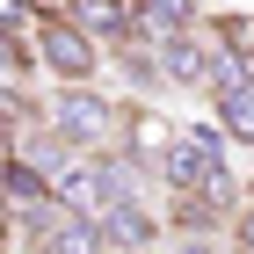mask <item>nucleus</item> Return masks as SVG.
<instances>
[{
    "label": "nucleus",
    "mask_w": 254,
    "mask_h": 254,
    "mask_svg": "<svg viewBox=\"0 0 254 254\" xmlns=\"http://www.w3.org/2000/svg\"><path fill=\"white\" fill-rule=\"evenodd\" d=\"M233 254H254V196L233 211Z\"/></svg>",
    "instance_id": "obj_8"
},
{
    "label": "nucleus",
    "mask_w": 254,
    "mask_h": 254,
    "mask_svg": "<svg viewBox=\"0 0 254 254\" xmlns=\"http://www.w3.org/2000/svg\"><path fill=\"white\" fill-rule=\"evenodd\" d=\"M117 117H124V109L109 95H95L87 80H65V95L51 102V131H59L73 153H102V145L117 138Z\"/></svg>",
    "instance_id": "obj_1"
},
{
    "label": "nucleus",
    "mask_w": 254,
    "mask_h": 254,
    "mask_svg": "<svg viewBox=\"0 0 254 254\" xmlns=\"http://www.w3.org/2000/svg\"><path fill=\"white\" fill-rule=\"evenodd\" d=\"M0 211H7V160H0Z\"/></svg>",
    "instance_id": "obj_11"
},
{
    "label": "nucleus",
    "mask_w": 254,
    "mask_h": 254,
    "mask_svg": "<svg viewBox=\"0 0 254 254\" xmlns=\"http://www.w3.org/2000/svg\"><path fill=\"white\" fill-rule=\"evenodd\" d=\"M138 254H153V247H138Z\"/></svg>",
    "instance_id": "obj_13"
},
{
    "label": "nucleus",
    "mask_w": 254,
    "mask_h": 254,
    "mask_svg": "<svg viewBox=\"0 0 254 254\" xmlns=\"http://www.w3.org/2000/svg\"><path fill=\"white\" fill-rule=\"evenodd\" d=\"M44 254H109V233H102L95 211H59V218H51Z\"/></svg>",
    "instance_id": "obj_6"
},
{
    "label": "nucleus",
    "mask_w": 254,
    "mask_h": 254,
    "mask_svg": "<svg viewBox=\"0 0 254 254\" xmlns=\"http://www.w3.org/2000/svg\"><path fill=\"white\" fill-rule=\"evenodd\" d=\"M153 59H160V73L175 80V87H211V51H203V37H196V22L153 37Z\"/></svg>",
    "instance_id": "obj_3"
},
{
    "label": "nucleus",
    "mask_w": 254,
    "mask_h": 254,
    "mask_svg": "<svg viewBox=\"0 0 254 254\" xmlns=\"http://www.w3.org/2000/svg\"><path fill=\"white\" fill-rule=\"evenodd\" d=\"M182 254H218V247H211V233H189V240H182Z\"/></svg>",
    "instance_id": "obj_10"
},
{
    "label": "nucleus",
    "mask_w": 254,
    "mask_h": 254,
    "mask_svg": "<svg viewBox=\"0 0 254 254\" xmlns=\"http://www.w3.org/2000/svg\"><path fill=\"white\" fill-rule=\"evenodd\" d=\"M37 59L51 65L59 80H95L102 73V44L87 37V29H73L65 15H44L37 22Z\"/></svg>",
    "instance_id": "obj_2"
},
{
    "label": "nucleus",
    "mask_w": 254,
    "mask_h": 254,
    "mask_svg": "<svg viewBox=\"0 0 254 254\" xmlns=\"http://www.w3.org/2000/svg\"><path fill=\"white\" fill-rule=\"evenodd\" d=\"M218 131L254 145V80H233V87H218Z\"/></svg>",
    "instance_id": "obj_7"
},
{
    "label": "nucleus",
    "mask_w": 254,
    "mask_h": 254,
    "mask_svg": "<svg viewBox=\"0 0 254 254\" xmlns=\"http://www.w3.org/2000/svg\"><path fill=\"white\" fill-rule=\"evenodd\" d=\"M0 254H7V240H0Z\"/></svg>",
    "instance_id": "obj_12"
},
{
    "label": "nucleus",
    "mask_w": 254,
    "mask_h": 254,
    "mask_svg": "<svg viewBox=\"0 0 254 254\" xmlns=\"http://www.w3.org/2000/svg\"><path fill=\"white\" fill-rule=\"evenodd\" d=\"M65 22L87 29L95 44H124L131 37V0H65Z\"/></svg>",
    "instance_id": "obj_5"
},
{
    "label": "nucleus",
    "mask_w": 254,
    "mask_h": 254,
    "mask_svg": "<svg viewBox=\"0 0 254 254\" xmlns=\"http://www.w3.org/2000/svg\"><path fill=\"white\" fill-rule=\"evenodd\" d=\"M102 218V233H109V247H124V254H138V247H153L160 240V218L138 203V196H117L109 211H95Z\"/></svg>",
    "instance_id": "obj_4"
},
{
    "label": "nucleus",
    "mask_w": 254,
    "mask_h": 254,
    "mask_svg": "<svg viewBox=\"0 0 254 254\" xmlns=\"http://www.w3.org/2000/svg\"><path fill=\"white\" fill-rule=\"evenodd\" d=\"M15 80H22V44L0 29V87H15Z\"/></svg>",
    "instance_id": "obj_9"
}]
</instances>
